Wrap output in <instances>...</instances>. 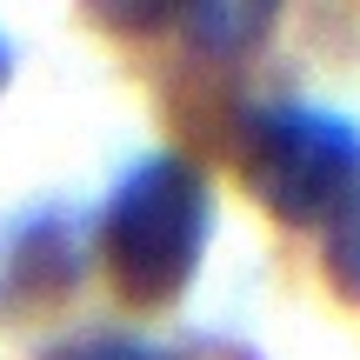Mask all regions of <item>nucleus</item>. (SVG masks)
I'll use <instances>...</instances> for the list:
<instances>
[{"label": "nucleus", "mask_w": 360, "mask_h": 360, "mask_svg": "<svg viewBox=\"0 0 360 360\" xmlns=\"http://www.w3.org/2000/svg\"><path fill=\"white\" fill-rule=\"evenodd\" d=\"M207 227H214L207 174L180 154L141 160L101 214V260L114 294L141 314L174 307L207 260Z\"/></svg>", "instance_id": "nucleus-1"}, {"label": "nucleus", "mask_w": 360, "mask_h": 360, "mask_svg": "<svg viewBox=\"0 0 360 360\" xmlns=\"http://www.w3.org/2000/svg\"><path fill=\"white\" fill-rule=\"evenodd\" d=\"M233 167L281 227L327 233L360 193V127L300 101L254 107L233 134Z\"/></svg>", "instance_id": "nucleus-2"}, {"label": "nucleus", "mask_w": 360, "mask_h": 360, "mask_svg": "<svg viewBox=\"0 0 360 360\" xmlns=\"http://www.w3.org/2000/svg\"><path fill=\"white\" fill-rule=\"evenodd\" d=\"M274 13L281 0H180L174 20L187 27V40L207 60H247L274 34Z\"/></svg>", "instance_id": "nucleus-3"}, {"label": "nucleus", "mask_w": 360, "mask_h": 360, "mask_svg": "<svg viewBox=\"0 0 360 360\" xmlns=\"http://www.w3.org/2000/svg\"><path fill=\"white\" fill-rule=\"evenodd\" d=\"M321 274H327V287H334L347 307H360V193H354V207H347V214L327 227Z\"/></svg>", "instance_id": "nucleus-4"}, {"label": "nucleus", "mask_w": 360, "mask_h": 360, "mask_svg": "<svg viewBox=\"0 0 360 360\" xmlns=\"http://www.w3.org/2000/svg\"><path fill=\"white\" fill-rule=\"evenodd\" d=\"M40 360H174V354L147 347V340H134V334H67Z\"/></svg>", "instance_id": "nucleus-5"}, {"label": "nucleus", "mask_w": 360, "mask_h": 360, "mask_svg": "<svg viewBox=\"0 0 360 360\" xmlns=\"http://www.w3.org/2000/svg\"><path fill=\"white\" fill-rule=\"evenodd\" d=\"M107 34H154L160 20H174L180 0H80Z\"/></svg>", "instance_id": "nucleus-6"}, {"label": "nucleus", "mask_w": 360, "mask_h": 360, "mask_svg": "<svg viewBox=\"0 0 360 360\" xmlns=\"http://www.w3.org/2000/svg\"><path fill=\"white\" fill-rule=\"evenodd\" d=\"M7 80H13V47L0 40V94H7Z\"/></svg>", "instance_id": "nucleus-7"}]
</instances>
